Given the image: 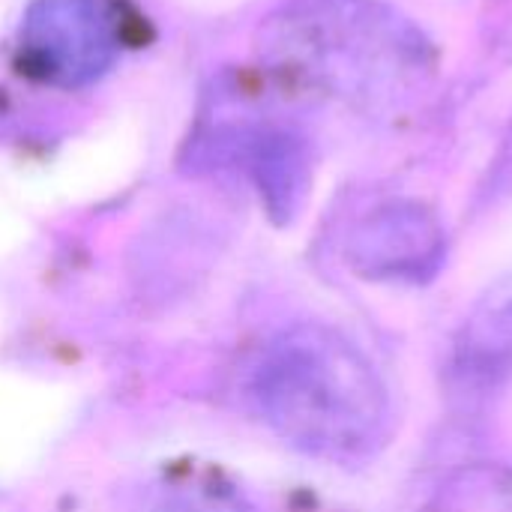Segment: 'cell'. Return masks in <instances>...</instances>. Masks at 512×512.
<instances>
[{
  "label": "cell",
  "mask_w": 512,
  "mask_h": 512,
  "mask_svg": "<svg viewBox=\"0 0 512 512\" xmlns=\"http://www.w3.org/2000/svg\"><path fill=\"white\" fill-rule=\"evenodd\" d=\"M276 75L372 117L417 102L435 78L429 36L387 0H291L264 33Z\"/></svg>",
  "instance_id": "obj_1"
},
{
  "label": "cell",
  "mask_w": 512,
  "mask_h": 512,
  "mask_svg": "<svg viewBox=\"0 0 512 512\" xmlns=\"http://www.w3.org/2000/svg\"><path fill=\"white\" fill-rule=\"evenodd\" d=\"M243 396L267 429L318 459H366L390 432V396L375 366L321 324H297L261 345Z\"/></svg>",
  "instance_id": "obj_2"
},
{
  "label": "cell",
  "mask_w": 512,
  "mask_h": 512,
  "mask_svg": "<svg viewBox=\"0 0 512 512\" xmlns=\"http://www.w3.org/2000/svg\"><path fill=\"white\" fill-rule=\"evenodd\" d=\"M126 21L111 0H33L18 27L21 69L57 90L99 81L120 60Z\"/></svg>",
  "instance_id": "obj_3"
},
{
  "label": "cell",
  "mask_w": 512,
  "mask_h": 512,
  "mask_svg": "<svg viewBox=\"0 0 512 512\" xmlns=\"http://www.w3.org/2000/svg\"><path fill=\"white\" fill-rule=\"evenodd\" d=\"M345 258L366 279L423 282L447 258V231L420 201H384L351 225Z\"/></svg>",
  "instance_id": "obj_4"
},
{
  "label": "cell",
  "mask_w": 512,
  "mask_h": 512,
  "mask_svg": "<svg viewBox=\"0 0 512 512\" xmlns=\"http://www.w3.org/2000/svg\"><path fill=\"white\" fill-rule=\"evenodd\" d=\"M456 372L483 390L512 375V282L492 288L468 315L456 342Z\"/></svg>",
  "instance_id": "obj_5"
},
{
  "label": "cell",
  "mask_w": 512,
  "mask_h": 512,
  "mask_svg": "<svg viewBox=\"0 0 512 512\" xmlns=\"http://www.w3.org/2000/svg\"><path fill=\"white\" fill-rule=\"evenodd\" d=\"M138 512H255L243 495L210 477H180L147 492Z\"/></svg>",
  "instance_id": "obj_6"
},
{
  "label": "cell",
  "mask_w": 512,
  "mask_h": 512,
  "mask_svg": "<svg viewBox=\"0 0 512 512\" xmlns=\"http://www.w3.org/2000/svg\"><path fill=\"white\" fill-rule=\"evenodd\" d=\"M498 180L512 189V129L510 135H507V141H504V150H501V159H498Z\"/></svg>",
  "instance_id": "obj_7"
}]
</instances>
